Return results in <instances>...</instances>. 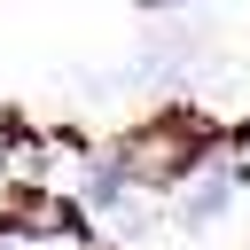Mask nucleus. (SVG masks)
<instances>
[{"mask_svg": "<svg viewBox=\"0 0 250 250\" xmlns=\"http://www.w3.org/2000/svg\"><path fill=\"white\" fill-rule=\"evenodd\" d=\"M188 211H195V219H211V211H227V172H219V180H203V188H195V203H188Z\"/></svg>", "mask_w": 250, "mask_h": 250, "instance_id": "nucleus-1", "label": "nucleus"}]
</instances>
